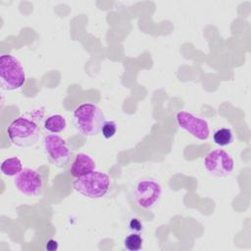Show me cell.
<instances>
[{"instance_id": "obj_15", "label": "cell", "mask_w": 251, "mask_h": 251, "mask_svg": "<svg viewBox=\"0 0 251 251\" xmlns=\"http://www.w3.org/2000/svg\"><path fill=\"white\" fill-rule=\"evenodd\" d=\"M117 124L114 122V121H106L102 126V129H101V132H102V135L104 136V138L106 139H109V138H112L116 132H117Z\"/></svg>"}, {"instance_id": "obj_4", "label": "cell", "mask_w": 251, "mask_h": 251, "mask_svg": "<svg viewBox=\"0 0 251 251\" xmlns=\"http://www.w3.org/2000/svg\"><path fill=\"white\" fill-rule=\"evenodd\" d=\"M25 82V74L21 62L12 55L0 57V83L5 90H16Z\"/></svg>"}, {"instance_id": "obj_9", "label": "cell", "mask_w": 251, "mask_h": 251, "mask_svg": "<svg viewBox=\"0 0 251 251\" xmlns=\"http://www.w3.org/2000/svg\"><path fill=\"white\" fill-rule=\"evenodd\" d=\"M14 184L21 194L28 197H35L42 191L43 178L37 171L30 168H25L15 176Z\"/></svg>"}, {"instance_id": "obj_2", "label": "cell", "mask_w": 251, "mask_h": 251, "mask_svg": "<svg viewBox=\"0 0 251 251\" xmlns=\"http://www.w3.org/2000/svg\"><path fill=\"white\" fill-rule=\"evenodd\" d=\"M6 131L10 141L22 148L35 145L40 136L38 124L34 120L24 116L13 120L7 126Z\"/></svg>"}, {"instance_id": "obj_17", "label": "cell", "mask_w": 251, "mask_h": 251, "mask_svg": "<svg viewBox=\"0 0 251 251\" xmlns=\"http://www.w3.org/2000/svg\"><path fill=\"white\" fill-rule=\"evenodd\" d=\"M58 248V244H57V241L54 240V239H49L46 243V249L47 250H50V251H53V250H56Z\"/></svg>"}, {"instance_id": "obj_13", "label": "cell", "mask_w": 251, "mask_h": 251, "mask_svg": "<svg viewBox=\"0 0 251 251\" xmlns=\"http://www.w3.org/2000/svg\"><path fill=\"white\" fill-rule=\"evenodd\" d=\"M233 132L228 127H221L214 131L213 141L215 144L221 147L227 146L233 142Z\"/></svg>"}, {"instance_id": "obj_12", "label": "cell", "mask_w": 251, "mask_h": 251, "mask_svg": "<svg viewBox=\"0 0 251 251\" xmlns=\"http://www.w3.org/2000/svg\"><path fill=\"white\" fill-rule=\"evenodd\" d=\"M23 170V163L18 157L5 159L1 164V172L6 176H16Z\"/></svg>"}, {"instance_id": "obj_14", "label": "cell", "mask_w": 251, "mask_h": 251, "mask_svg": "<svg viewBox=\"0 0 251 251\" xmlns=\"http://www.w3.org/2000/svg\"><path fill=\"white\" fill-rule=\"evenodd\" d=\"M124 245L128 251H138L143 247V238L138 232H132L126 236Z\"/></svg>"}, {"instance_id": "obj_16", "label": "cell", "mask_w": 251, "mask_h": 251, "mask_svg": "<svg viewBox=\"0 0 251 251\" xmlns=\"http://www.w3.org/2000/svg\"><path fill=\"white\" fill-rule=\"evenodd\" d=\"M128 227L133 232H140L143 228L142 223L137 218H131L128 223Z\"/></svg>"}, {"instance_id": "obj_11", "label": "cell", "mask_w": 251, "mask_h": 251, "mask_svg": "<svg viewBox=\"0 0 251 251\" xmlns=\"http://www.w3.org/2000/svg\"><path fill=\"white\" fill-rule=\"evenodd\" d=\"M67 126V121L62 115H51L43 123V127L46 131L56 134L63 131Z\"/></svg>"}, {"instance_id": "obj_10", "label": "cell", "mask_w": 251, "mask_h": 251, "mask_svg": "<svg viewBox=\"0 0 251 251\" xmlns=\"http://www.w3.org/2000/svg\"><path fill=\"white\" fill-rule=\"evenodd\" d=\"M95 168L96 164L89 155L85 153H77L71 164L70 173L72 176L76 178L95 171Z\"/></svg>"}, {"instance_id": "obj_1", "label": "cell", "mask_w": 251, "mask_h": 251, "mask_svg": "<svg viewBox=\"0 0 251 251\" xmlns=\"http://www.w3.org/2000/svg\"><path fill=\"white\" fill-rule=\"evenodd\" d=\"M105 122L106 118L102 110L92 103L78 105L73 114L74 126L84 136L98 134Z\"/></svg>"}, {"instance_id": "obj_6", "label": "cell", "mask_w": 251, "mask_h": 251, "mask_svg": "<svg viewBox=\"0 0 251 251\" xmlns=\"http://www.w3.org/2000/svg\"><path fill=\"white\" fill-rule=\"evenodd\" d=\"M162 195L161 184L150 177L137 181L133 190V200L142 210L152 209L160 200Z\"/></svg>"}, {"instance_id": "obj_5", "label": "cell", "mask_w": 251, "mask_h": 251, "mask_svg": "<svg viewBox=\"0 0 251 251\" xmlns=\"http://www.w3.org/2000/svg\"><path fill=\"white\" fill-rule=\"evenodd\" d=\"M43 151L48 161L57 168H63L69 164L72 151L67 141L58 134H48L42 141Z\"/></svg>"}, {"instance_id": "obj_8", "label": "cell", "mask_w": 251, "mask_h": 251, "mask_svg": "<svg viewBox=\"0 0 251 251\" xmlns=\"http://www.w3.org/2000/svg\"><path fill=\"white\" fill-rule=\"evenodd\" d=\"M177 126L198 140H206L210 135L208 122L190 112L178 111L175 116Z\"/></svg>"}, {"instance_id": "obj_3", "label": "cell", "mask_w": 251, "mask_h": 251, "mask_svg": "<svg viewBox=\"0 0 251 251\" xmlns=\"http://www.w3.org/2000/svg\"><path fill=\"white\" fill-rule=\"evenodd\" d=\"M110 176L102 172L93 171L73 181V188L80 195L90 199L104 197L110 189Z\"/></svg>"}, {"instance_id": "obj_7", "label": "cell", "mask_w": 251, "mask_h": 251, "mask_svg": "<svg viewBox=\"0 0 251 251\" xmlns=\"http://www.w3.org/2000/svg\"><path fill=\"white\" fill-rule=\"evenodd\" d=\"M204 167L210 175L216 177H226L232 173L234 162L226 151L214 149L206 155Z\"/></svg>"}]
</instances>
